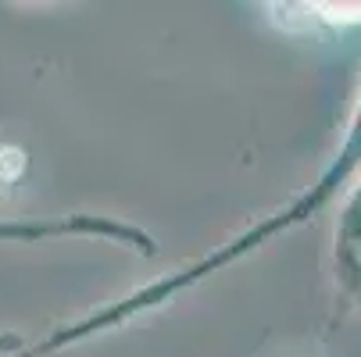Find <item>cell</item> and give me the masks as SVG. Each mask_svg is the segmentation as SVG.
<instances>
[{
  "instance_id": "3957f363",
  "label": "cell",
  "mask_w": 361,
  "mask_h": 357,
  "mask_svg": "<svg viewBox=\"0 0 361 357\" xmlns=\"http://www.w3.org/2000/svg\"><path fill=\"white\" fill-rule=\"evenodd\" d=\"M329 272L343 308L361 315V175L347 186V200L340 208L336 232H333Z\"/></svg>"
},
{
  "instance_id": "7a4b0ae2",
  "label": "cell",
  "mask_w": 361,
  "mask_h": 357,
  "mask_svg": "<svg viewBox=\"0 0 361 357\" xmlns=\"http://www.w3.org/2000/svg\"><path fill=\"white\" fill-rule=\"evenodd\" d=\"M111 239L133 253L154 258L158 243L133 222L111 215H61V218H0V243H47V239Z\"/></svg>"
},
{
  "instance_id": "6da1fadb",
  "label": "cell",
  "mask_w": 361,
  "mask_h": 357,
  "mask_svg": "<svg viewBox=\"0 0 361 357\" xmlns=\"http://www.w3.org/2000/svg\"><path fill=\"white\" fill-rule=\"evenodd\" d=\"M357 172H361V96H357V104H354V111H350L343 143H340V150L333 154V161L319 172V179L307 186L304 193H293L290 203H283L279 211L265 215L262 222L250 225L247 232L233 236L229 243L215 246L212 253H204L200 261H190V265H183V268L172 272V275L154 279V282L133 289L129 296H122V300H115V303L93 308V311H86L82 318H72V322L54 325L50 332H43L36 343H11V350H8L4 357H47V353H54V350H65V346H75V343H82V339H93V336H100V332L122 329V325H129L133 318H140V315H147V311H154V308H165L169 300H176V296H179L183 289H190L193 282L208 279V275L222 272L226 265L247 258L250 250L272 243L279 232H290V229H297V225H304V222H312L319 211L329 208L333 196H340V193L357 179Z\"/></svg>"
}]
</instances>
